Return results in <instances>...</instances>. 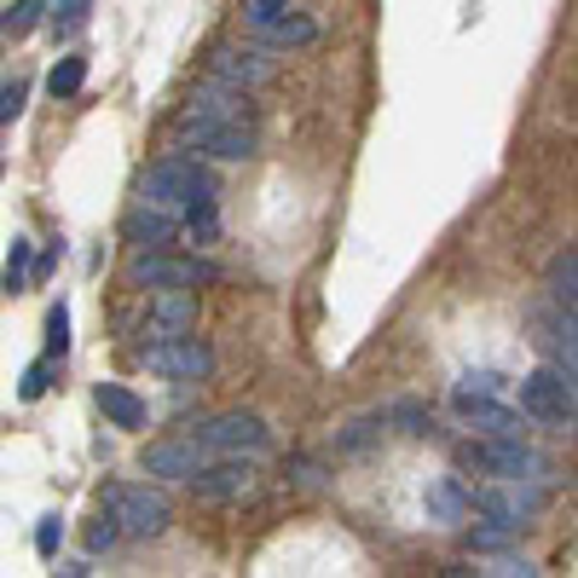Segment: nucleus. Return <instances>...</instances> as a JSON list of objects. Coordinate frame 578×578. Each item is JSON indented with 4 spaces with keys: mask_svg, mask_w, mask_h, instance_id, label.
Returning a JSON list of instances; mask_svg holds the SVG:
<instances>
[{
    "mask_svg": "<svg viewBox=\"0 0 578 578\" xmlns=\"http://www.w3.org/2000/svg\"><path fill=\"white\" fill-rule=\"evenodd\" d=\"M220 185L215 174L203 169L192 157H162L151 162V174L139 185V203H151V209H169V215H185V209H215Z\"/></svg>",
    "mask_w": 578,
    "mask_h": 578,
    "instance_id": "1",
    "label": "nucleus"
},
{
    "mask_svg": "<svg viewBox=\"0 0 578 578\" xmlns=\"http://www.w3.org/2000/svg\"><path fill=\"white\" fill-rule=\"evenodd\" d=\"M504 377H498V370H469V377L458 382V388H451V405H463V400H504Z\"/></svg>",
    "mask_w": 578,
    "mask_h": 578,
    "instance_id": "21",
    "label": "nucleus"
},
{
    "mask_svg": "<svg viewBox=\"0 0 578 578\" xmlns=\"http://www.w3.org/2000/svg\"><path fill=\"white\" fill-rule=\"evenodd\" d=\"M243 30L273 41V47H313L319 24L296 12V0H243Z\"/></svg>",
    "mask_w": 578,
    "mask_h": 578,
    "instance_id": "5",
    "label": "nucleus"
},
{
    "mask_svg": "<svg viewBox=\"0 0 578 578\" xmlns=\"http://www.w3.org/2000/svg\"><path fill=\"white\" fill-rule=\"evenodd\" d=\"M192 324H197V289H151V319H144V336L174 342V336H192Z\"/></svg>",
    "mask_w": 578,
    "mask_h": 578,
    "instance_id": "13",
    "label": "nucleus"
},
{
    "mask_svg": "<svg viewBox=\"0 0 578 578\" xmlns=\"http://www.w3.org/2000/svg\"><path fill=\"white\" fill-rule=\"evenodd\" d=\"M81 18H88V0H65V7L53 12V30H58V35H70Z\"/></svg>",
    "mask_w": 578,
    "mask_h": 578,
    "instance_id": "31",
    "label": "nucleus"
},
{
    "mask_svg": "<svg viewBox=\"0 0 578 578\" xmlns=\"http://www.w3.org/2000/svg\"><path fill=\"white\" fill-rule=\"evenodd\" d=\"M81 88H88V58H81V53L58 58L53 76H47V93H53V99H76Z\"/></svg>",
    "mask_w": 578,
    "mask_h": 578,
    "instance_id": "20",
    "label": "nucleus"
},
{
    "mask_svg": "<svg viewBox=\"0 0 578 578\" xmlns=\"http://www.w3.org/2000/svg\"><path fill=\"white\" fill-rule=\"evenodd\" d=\"M180 238V215L169 209H151V203H134L128 215V243H139V250H162V243Z\"/></svg>",
    "mask_w": 578,
    "mask_h": 578,
    "instance_id": "17",
    "label": "nucleus"
},
{
    "mask_svg": "<svg viewBox=\"0 0 578 578\" xmlns=\"http://www.w3.org/2000/svg\"><path fill=\"white\" fill-rule=\"evenodd\" d=\"M99 515H105V521H116L122 539H157V532L174 521V504L162 498V492H151V486L116 481V486L99 492Z\"/></svg>",
    "mask_w": 578,
    "mask_h": 578,
    "instance_id": "2",
    "label": "nucleus"
},
{
    "mask_svg": "<svg viewBox=\"0 0 578 578\" xmlns=\"http://www.w3.org/2000/svg\"><path fill=\"white\" fill-rule=\"evenodd\" d=\"M174 139L192 144V151L215 157V162H250L255 157V128L250 122H192L174 116Z\"/></svg>",
    "mask_w": 578,
    "mask_h": 578,
    "instance_id": "6",
    "label": "nucleus"
},
{
    "mask_svg": "<svg viewBox=\"0 0 578 578\" xmlns=\"http://www.w3.org/2000/svg\"><path fill=\"white\" fill-rule=\"evenodd\" d=\"M458 463L474 469L481 481H521V486H544V474H550V463L521 440H463Z\"/></svg>",
    "mask_w": 578,
    "mask_h": 578,
    "instance_id": "3",
    "label": "nucleus"
},
{
    "mask_svg": "<svg viewBox=\"0 0 578 578\" xmlns=\"http://www.w3.org/2000/svg\"><path fill=\"white\" fill-rule=\"evenodd\" d=\"M377 434H382V428H377V417H370V423H354V428L342 434V451H359V446L377 440Z\"/></svg>",
    "mask_w": 578,
    "mask_h": 578,
    "instance_id": "33",
    "label": "nucleus"
},
{
    "mask_svg": "<svg viewBox=\"0 0 578 578\" xmlns=\"http://www.w3.org/2000/svg\"><path fill=\"white\" fill-rule=\"evenodd\" d=\"M469 509H481L486 521H504V527H532V515L544 509V486H521V481H481L463 492Z\"/></svg>",
    "mask_w": 578,
    "mask_h": 578,
    "instance_id": "8",
    "label": "nucleus"
},
{
    "mask_svg": "<svg viewBox=\"0 0 578 578\" xmlns=\"http://www.w3.org/2000/svg\"><path fill=\"white\" fill-rule=\"evenodd\" d=\"M41 12H47V7H41V0H12V7L0 12V35L24 41V35H30V30L41 24Z\"/></svg>",
    "mask_w": 578,
    "mask_h": 578,
    "instance_id": "24",
    "label": "nucleus"
},
{
    "mask_svg": "<svg viewBox=\"0 0 578 578\" xmlns=\"http://www.w3.org/2000/svg\"><path fill=\"white\" fill-rule=\"evenodd\" d=\"M93 400H99V411H105V417H111L116 428H144V400H139V394H128L122 382H105Z\"/></svg>",
    "mask_w": 578,
    "mask_h": 578,
    "instance_id": "18",
    "label": "nucleus"
},
{
    "mask_svg": "<svg viewBox=\"0 0 578 578\" xmlns=\"http://www.w3.org/2000/svg\"><path fill=\"white\" fill-rule=\"evenodd\" d=\"M144 474H157V481H192V474L209 463L192 440H157V446H144Z\"/></svg>",
    "mask_w": 578,
    "mask_h": 578,
    "instance_id": "14",
    "label": "nucleus"
},
{
    "mask_svg": "<svg viewBox=\"0 0 578 578\" xmlns=\"http://www.w3.org/2000/svg\"><path fill=\"white\" fill-rule=\"evenodd\" d=\"M70 354V307L58 301L47 313V359H65Z\"/></svg>",
    "mask_w": 578,
    "mask_h": 578,
    "instance_id": "26",
    "label": "nucleus"
},
{
    "mask_svg": "<svg viewBox=\"0 0 578 578\" xmlns=\"http://www.w3.org/2000/svg\"><path fill=\"white\" fill-rule=\"evenodd\" d=\"M521 417L550 423V428H573V382L555 365L521 377Z\"/></svg>",
    "mask_w": 578,
    "mask_h": 578,
    "instance_id": "10",
    "label": "nucleus"
},
{
    "mask_svg": "<svg viewBox=\"0 0 578 578\" xmlns=\"http://www.w3.org/2000/svg\"><path fill=\"white\" fill-rule=\"evenodd\" d=\"M428 515H440V521H463V515H469L463 486L458 481H434L428 486Z\"/></svg>",
    "mask_w": 578,
    "mask_h": 578,
    "instance_id": "23",
    "label": "nucleus"
},
{
    "mask_svg": "<svg viewBox=\"0 0 578 578\" xmlns=\"http://www.w3.org/2000/svg\"><path fill=\"white\" fill-rule=\"evenodd\" d=\"M458 411H463V423H474V428L486 434V440H521V434H527L521 411H509L498 400H463Z\"/></svg>",
    "mask_w": 578,
    "mask_h": 578,
    "instance_id": "16",
    "label": "nucleus"
},
{
    "mask_svg": "<svg viewBox=\"0 0 578 578\" xmlns=\"http://www.w3.org/2000/svg\"><path fill=\"white\" fill-rule=\"evenodd\" d=\"M58 544H65V527H58V515H47V521L35 527V550L41 555H58Z\"/></svg>",
    "mask_w": 578,
    "mask_h": 578,
    "instance_id": "30",
    "label": "nucleus"
},
{
    "mask_svg": "<svg viewBox=\"0 0 578 578\" xmlns=\"http://www.w3.org/2000/svg\"><path fill=\"white\" fill-rule=\"evenodd\" d=\"M30 278V238H12V250H7V289H24Z\"/></svg>",
    "mask_w": 578,
    "mask_h": 578,
    "instance_id": "28",
    "label": "nucleus"
},
{
    "mask_svg": "<svg viewBox=\"0 0 578 578\" xmlns=\"http://www.w3.org/2000/svg\"><path fill=\"white\" fill-rule=\"evenodd\" d=\"M550 296H555L562 313H573V301H578V255H573V243L550 261Z\"/></svg>",
    "mask_w": 578,
    "mask_h": 578,
    "instance_id": "19",
    "label": "nucleus"
},
{
    "mask_svg": "<svg viewBox=\"0 0 578 578\" xmlns=\"http://www.w3.org/2000/svg\"><path fill=\"white\" fill-rule=\"evenodd\" d=\"M273 76H278V58H266L261 47H215L209 53V81H220L232 93H255Z\"/></svg>",
    "mask_w": 578,
    "mask_h": 578,
    "instance_id": "11",
    "label": "nucleus"
},
{
    "mask_svg": "<svg viewBox=\"0 0 578 578\" xmlns=\"http://www.w3.org/2000/svg\"><path fill=\"white\" fill-rule=\"evenodd\" d=\"M18 394H24V400H41V394H47V359L24 370V388H18Z\"/></svg>",
    "mask_w": 578,
    "mask_h": 578,
    "instance_id": "34",
    "label": "nucleus"
},
{
    "mask_svg": "<svg viewBox=\"0 0 578 578\" xmlns=\"http://www.w3.org/2000/svg\"><path fill=\"white\" fill-rule=\"evenodd\" d=\"M180 238L192 243V250H209V243L220 238V215L215 209H185L180 215Z\"/></svg>",
    "mask_w": 578,
    "mask_h": 578,
    "instance_id": "22",
    "label": "nucleus"
},
{
    "mask_svg": "<svg viewBox=\"0 0 578 578\" xmlns=\"http://www.w3.org/2000/svg\"><path fill=\"white\" fill-rule=\"evenodd\" d=\"M515 532H521V527H504V521H474V527H469V550H504V544L515 539Z\"/></svg>",
    "mask_w": 578,
    "mask_h": 578,
    "instance_id": "27",
    "label": "nucleus"
},
{
    "mask_svg": "<svg viewBox=\"0 0 578 578\" xmlns=\"http://www.w3.org/2000/svg\"><path fill=\"white\" fill-rule=\"evenodd\" d=\"M220 273L209 261H180V255H162V250H139L128 261V284L134 289H197V284H215Z\"/></svg>",
    "mask_w": 578,
    "mask_h": 578,
    "instance_id": "9",
    "label": "nucleus"
},
{
    "mask_svg": "<svg viewBox=\"0 0 578 578\" xmlns=\"http://www.w3.org/2000/svg\"><path fill=\"white\" fill-rule=\"evenodd\" d=\"M18 111H24V81H0V128L18 122Z\"/></svg>",
    "mask_w": 578,
    "mask_h": 578,
    "instance_id": "29",
    "label": "nucleus"
},
{
    "mask_svg": "<svg viewBox=\"0 0 578 578\" xmlns=\"http://www.w3.org/2000/svg\"><path fill=\"white\" fill-rule=\"evenodd\" d=\"M116 539H122V532H116V521H105V515H99V521L88 527V550H93V555H99V550H111Z\"/></svg>",
    "mask_w": 578,
    "mask_h": 578,
    "instance_id": "32",
    "label": "nucleus"
},
{
    "mask_svg": "<svg viewBox=\"0 0 578 578\" xmlns=\"http://www.w3.org/2000/svg\"><path fill=\"white\" fill-rule=\"evenodd\" d=\"M185 440H192L203 458H261L273 434H266V423L255 411H220V417H203Z\"/></svg>",
    "mask_w": 578,
    "mask_h": 578,
    "instance_id": "4",
    "label": "nucleus"
},
{
    "mask_svg": "<svg viewBox=\"0 0 578 578\" xmlns=\"http://www.w3.org/2000/svg\"><path fill=\"white\" fill-rule=\"evenodd\" d=\"M180 116H192V122H250V105H243V93L220 88V81H203V88L185 99Z\"/></svg>",
    "mask_w": 578,
    "mask_h": 578,
    "instance_id": "15",
    "label": "nucleus"
},
{
    "mask_svg": "<svg viewBox=\"0 0 578 578\" xmlns=\"http://www.w3.org/2000/svg\"><path fill=\"white\" fill-rule=\"evenodd\" d=\"M255 486H261V469L250 458H220V463H203L192 474V492L203 504H243Z\"/></svg>",
    "mask_w": 578,
    "mask_h": 578,
    "instance_id": "12",
    "label": "nucleus"
},
{
    "mask_svg": "<svg viewBox=\"0 0 578 578\" xmlns=\"http://www.w3.org/2000/svg\"><path fill=\"white\" fill-rule=\"evenodd\" d=\"M139 365L157 370L169 382H203L215 377V347L203 336H174V342H144L139 347Z\"/></svg>",
    "mask_w": 578,
    "mask_h": 578,
    "instance_id": "7",
    "label": "nucleus"
},
{
    "mask_svg": "<svg viewBox=\"0 0 578 578\" xmlns=\"http://www.w3.org/2000/svg\"><path fill=\"white\" fill-rule=\"evenodd\" d=\"M451 578H539V567H532V562H515V555H504V562H492V567H458Z\"/></svg>",
    "mask_w": 578,
    "mask_h": 578,
    "instance_id": "25",
    "label": "nucleus"
}]
</instances>
